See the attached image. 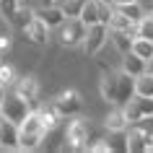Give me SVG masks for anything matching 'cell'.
Wrapping results in <instances>:
<instances>
[{
    "mask_svg": "<svg viewBox=\"0 0 153 153\" xmlns=\"http://www.w3.org/2000/svg\"><path fill=\"white\" fill-rule=\"evenodd\" d=\"M99 91H101V99H104L106 104L125 106L130 99L135 96V75L125 73L122 68H117V70H106L104 75H101Z\"/></svg>",
    "mask_w": 153,
    "mask_h": 153,
    "instance_id": "cell-1",
    "label": "cell"
},
{
    "mask_svg": "<svg viewBox=\"0 0 153 153\" xmlns=\"http://www.w3.org/2000/svg\"><path fill=\"white\" fill-rule=\"evenodd\" d=\"M47 137V127L42 122L39 109H34L21 125H18V151H39Z\"/></svg>",
    "mask_w": 153,
    "mask_h": 153,
    "instance_id": "cell-2",
    "label": "cell"
},
{
    "mask_svg": "<svg viewBox=\"0 0 153 153\" xmlns=\"http://www.w3.org/2000/svg\"><path fill=\"white\" fill-rule=\"evenodd\" d=\"M86 34H88V24L81 16H68L55 29V36H57V44L60 47H81L83 39H86Z\"/></svg>",
    "mask_w": 153,
    "mask_h": 153,
    "instance_id": "cell-3",
    "label": "cell"
},
{
    "mask_svg": "<svg viewBox=\"0 0 153 153\" xmlns=\"http://www.w3.org/2000/svg\"><path fill=\"white\" fill-rule=\"evenodd\" d=\"M91 125L81 117H75V120L68 122V127H65V145L62 151H88L91 145Z\"/></svg>",
    "mask_w": 153,
    "mask_h": 153,
    "instance_id": "cell-4",
    "label": "cell"
},
{
    "mask_svg": "<svg viewBox=\"0 0 153 153\" xmlns=\"http://www.w3.org/2000/svg\"><path fill=\"white\" fill-rule=\"evenodd\" d=\"M31 112H34V109H31V101L24 99L21 94H16V91L10 88L8 96H5V101H3V114H5V120L21 125V122H24Z\"/></svg>",
    "mask_w": 153,
    "mask_h": 153,
    "instance_id": "cell-5",
    "label": "cell"
},
{
    "mask_svg": "<svg viewBox=\"0 0 153 153\" xmlns=\"http://www.w3.org/2000/svg\"><path fill=\"white\" fill-rule=\"evenodd\" d=\"M106 39H109V26L106 24H94V26H88V34H86L81 47L88 57H96V52L106 44Z\"/></svg>",
    "mask_w": 153,
    "mask_h": 153,
    "instance_id": "cell-6",
    "label": "cell"
},
{
    "mask_svg": "<svg viewBox=\"0 0 153 153\" xmlns=\"http://www.w3.org/2000/svg\"><path fill=\"white\" fill-rule=\"evenodd\" d=\"M49 31H52V29H49V26L44 24L39 16H34L31 21H29V24L21 29L24 39H26V42H31V44H36V47H44V44L49 42Z\"/></svg>",
    "mask_w": 153,
    "mask_h": 153,
    "instance_id": "cell-7",
    "label": "cell"
},
{
    "mask_svg": "<svg viewBox=\"0 0 153 153\" xmlns=\"http://www.w3.org/2000/svg\"><path fill=\"white\" fill-rule=\"evenodd\" d=\"M125 114H127L130 125L137 122V120H143V117H148V114H153V96H140V94H135L125 104Z\"/></svg>",
    "mask_w": 153,
    "mask_h": 153,
    "instance_id": "cell-8",
    "label": "cell"
},
{
    "mask_svg": "<svg viewBox=\"0 0 153 153\" xmlns=\"http://www.w3.org/2000/svg\"><path fill=\"white\" fill-rule=\"evenodd\" d=\"M52 101H55V106L62 112V117H75V114L81 112V106H83L81 94H78V91H73V88L60 91V94H57Z\"/></svg>",
    "mask_w": 153,
    "mask_h": 153,
    "instance_id": "cell-9",
    "label": "cell"
},
{
    "mask_svg": "<svg viewBox=\"0 0 153 153\" xmlns=\"http://www.w3.org/2000/svg\"><path fill=\"white\" fill-rule=\"evenodd\" d=\"M0 151H18V125L10 120L0 122Z\"/></svg>",
    "mask_w": 153,
    "mask_h": 153,
    "instance_id": "cell-10",
    "label": "cell"
},
{
    "mask_svg": "<svg viewBox=\"0 0 153 153\" xmlns=\"http://www.w3.org/2000/svg\"><path fill=\"white\" fill-rule=\"evenodd\" d=\"M10 88L16 91V94H21L24 99H29L31 104L39 99V83H36L34 75H21V78H16V83H13Z\"/></svg>",
    "mask_w": 153,
    "mask_h": 153,
    "instance_id": "cell-11",
    "label": "cell"
},
{
    "mask_svg": "<svg viewBox=\"0 0 153 153\" xmlns=\"http://www.w3.org/2000/svg\"><path fill=\"white\" fill-rule=\"evenodd\" d=\"M36 16H39L42 21L49 26V29H57V26L68 18V16L62 13V8H60V5H36Z\"/></svg>",
    "mask_w": 153,
    "mask_h": 153,
    "instance_id": "cell-12",
    "label": "cell"
},
{
    "mask_svg": "<svg viewBox=\"0 0 153 153\" xmlns=\"http://www.w3.org/2000/svg\"><path fill=\"white\" fill-rule=\"evenodd\" d=\"M104 127L106 130H127L130 127V120H127V114H125V106L112 104L109 114L104 117Z\"/></svg>",
    "mask_w": 153,
    "mask_h": 153,
    "instance_id": "cell-13",
    "label": "cell"
},
{
    "mask_svg": "<svg viewBox=\"0 0 153 153\" xmlns=\"http://www.w3.org/2000/svg\"><path fill=\"white\" fill-rule=\"evenodd\" d=\"M120 68H122L125 73H130V75H135V78H137L140 73L148 70V60H143L140 55H135V52L130 49V52L122 55V65H120Z\"/></svg>",
    "mask_w": 153,
    "mask_h": 153,
    "instance_id": "cell-14",
    "label": "cell"
},
{
    "mask_svg": "<svg viewBox=\"0 0 153 153\" xmlns=\"http://www.w3.org/2000/svg\"><path fill=\"white\" fill-rule=\"evenodd\" d=\"M109 39H112L114 47L125 55V52L132 49V39H135V34H130V31H109Z\"/></svg>",
    "mask_w": 153,
    "mask_h": 153,
    "instance_id": "cell-15",
    "label": "cell"
},
{
    "mask_svg": "<svg viewBox=\"0 0 153 153\" xmlns=\"http://www.w3.org/2000/svg\"><path fill=\"white\" fill-rule=\"evenodd\" d=\"M135 94H140V96H153V73L151 70L140 73L135 78Z\"/></svg>",
    "mask_w": 153,
    "mask_h": 153,
    "instance_id": "cell-16",
    "label": "cell"
},
{
    "mask_svg": "<svg viewBox=\"0 0 153 153\" xmlns=\"http://www.w3.org/2000/svg\"><path fill=\"white\" fill-rule=\"evenodd\" d=\"M132 52H135V55H140L143 60H151V57H153V39L135 36V39H132Z\"/></svg>",
    "mask_w": 153,
    "mask_h": 153,
    "instance_id": "cell-17",
    "label": "cell"
},
{
    "mask_svg": "<svg viewBox=\"0 0 153 153\" xmlns=\"http://www.w3.org/2000/svg\"><path fill=\"white\" fill-rule=\"evenodd\" d=\"M81 18L88 26L101 24V18H99V0H86V5H83V10H81Z\"/></svg>",
    "mask_w": 153,
    "mask_h": 153,
    "instance_id": "cell-18",
    "label": "cell"
},
{
    "mask_svg": "<svg viewBox=\"0 0 153 153\" xmlns=\"http://www.w3.org/2000/svg\"><path fill=\"white\" fill-rule=\"evenodd\" d=\"M18 8H21V0H0V16L5 18L10 26H13V18H16Z\"/></svg>",
    "mask_w": 153,
    "mask_h": 153,
    "instance_id": "cell-19",
    "label": "cell"
},
{
    "mask_svg": "<svg viewBox=\"0 0 153 153\" xmlns=\"http://www.w3.org/2000/svg\"><path fill=\"white\" fill-rule=\"evenodd\" d=\"M137 36L153 39V10H145V16L137 21Z\"/></svg>",
    "mask_w": 153,
    "mask_h": 153,
    "instance_id": "cell-20",
    "label": "cell"
},
{
    "mask_svg": "<svg viewBox=\"0 0 153 153\" xmlns=\"http://www.w3.org/2000/svg\"><path fill=\"white\" fill-rule=\"evenodd\" d=\"M57 5L62 8L65 16H81V10H83V5H86V0H60Z\"/></svg>",
    "mask_w": 153,
    "mask_h": 153,
    "instance_id": "cell-21",
    "label": "cell"
},
{
    "mask_svg": "<svg viewBox=\"0 0 153 153\" xmlns=\"http://www.w3.org/2000/svg\"><path fill=\"white\" fill-rule=\"evenodd\" d=\"M120 10H122V13H125L127 18H132V21H140V18L145 16L143 0H140V3H127V5H120Z\"/></svg>",
    "mask_w": 153,
    "mask_h": 153,
    "instance_id": "cell-22",
    "label": "cell"
},
{
    "mask_svg": "<svg viewBox=\"0 0 153 153\" xmlns=\"http://www.w3.org/2000/svg\"><path fill=\"white\" fill-rule=\"evenodd\" d=\"M16 70H13V68H10V65H5V62H0V83H3V86H5V88H10V86H13V83H16Z\"/></svg>",
    "mask_w": 153,
    "mask_h": 153,
    "instance_id": "cell-23",
    "label": "cell"
},
{
    "mask_svg": "<svg viewBox=\"0 0 153 153\" xmlns=\"http://www.w3.org/2000/svg\"><path fill=\"white\" fill-rule=\"evenodd\" d=\"M88 151L91 153H109L112 148H109V140L106 137H94V143L88 145Z\"/></svg>",
    "mask_w": 153,
    "mask_h": 153,
    "instance_id": "cell-24",
    "label": "cell"
},
{
    "mask_svg": "<svg viewBox=\"0 0 153 153\" xmlns=\"http://www.w3.org/2000/svg\"><path fill=\"white\" fill-rule=\"evenodd\" d=\"M10 44H13V39H10L8 31H0V57H5L10 52Z\"/></svg>",
    "mask_w": 153,
    "mask_h": 153,
    "instance_id": "cell-25",
    "label": "cell"
},
{
    "mask_svg": "<svg viewBox=\"0 0 153 153\" xmlns=\"http://www.w3.org/2000/svg\"><path fill=\"white\" fill-rule=\"evenodd\" d=\"M114 8H120V5H127V3H140V0H109Z\"/></svg>",
    "mask_w": 153,
    "mask_h": 153,
    "instance_id": "cell-26",
    "label": "cell"
},
{
    "mask_svg": "<svg viewBox=\"0 0 153 153\" xmlns=\"http://www.w3.org/2000/svg\"><path fill=\"white\" fill-rule=\"evenodd\" d=\"M8 91H10V88H5V86L0 83V106H3V101H5V96H8Z\"/></svg>",
    "mask_w": 153,
    "mask_h": 153,
    "instance_id": "cell-27",
    "label": "cell"
},
{
    "mask_svg": "<svg viewBox=\"0 0 153 153\" xmlns=\"http://www.w3.org/2000/svg\"><path fill=\"white\" fill-rule=\"evenodd\" d=\"M36 3H39V5H57L60 0H36Z\"/></svg>",
    "mask_w": 153,
    "mask_h": 153,
    "instance_id": "cell-28",
    "label": "cell"
},
{
    "mask_svg": "<svg viewBox=\"0 0 153 153\" xmlns=\"http://www.w3.org/2000/svg\"><path fill=\"white\" fill-rule=\"evenodd\" d=\"M148 70L153 73V57H151V60H148Z\"/></svg>",
    "mask_w": 153,
    "mask_h": 153,
    "instance_id": "cell-29",
    "label": "cell"
},
{
    "mask_svg": "<svg viewBox=\"0 0 153 153\" xmlns=\"http://www.w3.org/2000/svg\"><path fill=\"white\" fill-rule=\"evenodd\" d=\"M3 120H5V114H3V106H0V122H3Z\"/></svg>",
    "mask_w": 153,
    "mask_h": 153,
    "instance_id": "cell-30",
    "label": "cell"
},
{
    "mask_svg": "<svg viewBox=\"0 0 153 153\" xmlns=\"http://www.w3.org/2000/svg\"><path fill=\"white\" fill-rule=\"evenodd\" d=\"M151 5H153V0H151Z\"/></svg>",
    "mask_w": 153,
    "mask_h": 153,
    "instance_id": "cell-31",
    "label": "cell"
}]
</instances>
